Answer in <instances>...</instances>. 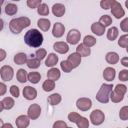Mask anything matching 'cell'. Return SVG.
I'll return each mask as SVG.
<instances>
[{
  "instance_id": "cell-41",
  "label": "cell",
  "mask_w": 128,
  "mask_h": 128,
  "mask_svg": "<svg viewBox=\"0 0 128 128\" xmlns=\"http://www.w3.org/2000/svg\"><path fill=\"white\" fill-rule=\"evenodd\" d=\"M119 117L121 120H127L128 119V106H123L119 111Z\"/></svg>"
},
{
  "instance_id": "cell-24",
  "label": "cell",
  "mask_w": 128,
  "mask_h": 128,
  "mask_svg": "<svg viewBox=\"0 0 128 128\" xmlns=\"http://www.w3.org/2000/svg\"><path fill=\"white\" fill-rule=\"evenodd\" d=\"M61 100H62V97L59 93H53L48 97V103L52 106L58 105L61 102Z\"/></svg>"
},
{
  "instance_id": "cell-2",
  "label": "cell",
  "mask_w": 128,
  "mask_h": 128,
  "mask_svg": "<svg viewBox=\"0 0 128 128\" xmlns=\"http://www.w3.org/2000/svg\"><path fill=\"white\" fill-rule=\"evenodd\" d=\"M31 21L28 17H18L14 18L9 22V29L13 34H19L24 28L30 26Z\"/></svg>"
},
{
  "instance_id": "cell-21",
  "label": "cell",
  "mask_w": 128,
  "mask_h": 128,
  "mask_svg": "<svg viewBox=\"0 0 128 128\" xmlns=\"http://www.w3.org/2000/svg\"><path fill=\"white\" fill-rule=\"evenodd\" d=\"M76 53H78L81 57H88L91 54V49L84 46L83 44H79L76 47Z\"/></svg>"
},
{
  "instance_id": "cell-25",
  "label": "cell",
  "mask_w": 128,
  "mask_h": 128,
  "mask_svg": "<svg viewBox=\"0 0 128 128\" xmlns=\"http://www.w3.org/2000/svg\"><path fill=\"white\" fill-rule=\"evenodd\" d=\"M18 11V7L16 4L14 3H7L6 6H5V13L9 16H13L17 13Z\"/></svg>"
},
{
  "instance_id": "cell-39",
  "label": "cell",
  "mask_w": 128,
  "mask_h": 128,
  "mask_svg": "<svg viewBox=\"0 0 128 128\" xmlns=\"http://www.w3.org/2000/svg\"><path fill=\"white\" fill-rule=\"evenodd\" d=\"M113 91H115V92H117V93H119V94L124 96L126 94V92H127V86L124 85V84H117Z\"/></svg>"
},
{
  "instance_id": "cell-19",
  "label": "cell",
  "mask_w": 128,
  "mask_h": 128,
  "mask_svg": "<svg viewBox=\"0 0 128 128\" xmlns=\"http://www.w3.org/2000/svg\"><path fill=\"white\" fill-rule=\"evenodd\" d=\"M119 55L116 53V52H113V51H111V52H108L107 54H106V56H105V60H106V62L108 63V64H117L118 62H119Z\"/></svg>"
},
{
  "instance_id": "cell-12",
  "label": "cell",
  "mask_w": 128,
  "mask_h": 128,
  "mask_svg": "<svg viewBox=\"0 0 128 128\" xmlns=\"http://www.w3.org/2000/svg\"><path fill=\"white\" fill-rule=\"evenodd\" d=\"M53 49L60 54H65L69 51V46L66 42H62V41H57L53 44Z\"/></svg>"
},
{
  "instance_id": "cell-1",
  "label": "cell",
  "mask_w": 128,
  "mask_h": 128,
  "mask_svg": "<svg viewBox=\"0 0 128 128\" xmlns=\"http://www.w3.org/2000/svg\"><path fill=\"white\" fill-rule=\"evenodd\" d=\"M24 42L32 48H38L43 43V35L37 29H30L24 35Z\"/></svg>"
},
{
  "instance_id": "cell-8",
  "label": "cell",
  "mask_w": 128,
  "mask_h": 128,
  "mask_svg": "<svg viewBox=\"0 0 128 128\" xmlns=\"http://www.w3.org/2000/svg\"><path fill=\"white\" fill-rule=\"evenodd\" d=\"M76 107L80 111H88L92 107V101L90 98L81 97L76 101Z\"/></svg>"
},
{
  "instance_id": "cell-5",
  "label": "cell",
  "mask_w": 128,
  "mask_h": 128,
  "mask_svg": "<svg viewBox=\"0 0 128 128\" xmlns=\"http://www.w3.org/2000/svg\"><path fill=\"white\" fill-rule=\"evenodd\" d=\"M81 39V33L79 30L77 29H71L66 36V40L67 43L71 44V45H76Z\"/></svg>"
},
{
  "instance_id": "cell-29",
  "label": "cell",
  "mask_w": 128,
  "mask_h": 128,
  "mask_svg": "<svg viewBox=\"0 0 128 128\" xmlns=\"http://www.w3.org/2000/svg\"><path fill=\"white\" fill-rule=\"evenodd\" d=\"M41 79V74L39 72H30L27 75V80H29L32 84H37Z\"/></svg>"
},
{
  "instance_id": "cell-32",
  "label": "cell",
  "mask_w": 128,
  "mask_h": 128,
  "mask_svg": "<svg viewBox=\"0 0 128 128\" xmlns=\"http://www.w3.org/2000/svg\"><path fill=\"white\" fill-rule=\"evenodd\" d=\"M37 13L41 16H47L49 14V7L46 3H41L37 7Z\"/></svg>"
},
{
  "instance_id": "cell-49",
  "label": "cell",
  "mask_w": 128,
  "mask_h": 128,
  "mask_svg": "<svg viewBox=\"0 0 128 128\" xmlns=\"http://www.w3.org/2000/svg\"><path fill=\"white\" fill-rule=\"evenodd\" d=\"M6 92H7V86L5 85V83L0 82V96H3Z\"/></svg>"
},
{
  "instance_id": "cell-55",
  "label": "cell",
  "mask_w": 128,
  "mask_h": 128,
  "mask_svg": "<svg viewBox=\"0 0 128 128\" xmlns=\"http://www.w3.org/2000/svg\"><path fill=\"white\" fill-rule=\"evenodd\" d=\"M3 124H4V122H3V120L0 118V128H2V126H3Z\"/></svg>"
},
{
  "instance_id": "cell-20",
  "label": "cell",
  "mask_w": 128,
  "mask_h": 128,
  "mask_svg": "<svg viewBox=\"0 0 128 128\" xmlns=\"http://www.w3.org/2000/svg\"><path fill=\"white\" fill-rule=\"evenodd\" d=\"M91 31L97 36H102L105 32V27H103L99 22H94L91 25Z\"/></svg>"
},
{
  "instance_id": "cell-52",
  "label": "cell",
  "mask_w": 128,
  "mask_h": 128,
  "mask_svg": "<svg viewBox=\"0 0 128 128\" xmlns=\"http://www.w3.org/2000/svg\"><path fill=\"white\" fill-rule=\"evenodd\" d=\"M2 128H13V125L11 123H4Z\"/></svg>"
},
{
  "instance_id": "cell-17",
  "label": "cell",
  "mask_w": 128,
  "mask_h": 128,
  "mask_svg": "<svg viewBox=\"0 0 128 128\" xmlns=\"http://www.w3.org/2000/svg\"><path fill=\"white\" fill-rule=\"evenodd\" d=\"M57 63H58V56L55 53H49L45 60V65L47 67L53 68Z\"/></svg>"
},
{
  "instance_id": "cell-4",
  "label": "cell",
  "mask_w": 128,
  "mask_h": 128,
  "mask_svg": "<svg viewBox=\"0 0 128 128\" xmlns=\"http://www.w3.org/2000/svg\"><path fill=\"white\" fill-rule=\"evenodd\" d=\"M105 120V115L100 109H95L90 114V121L93 125L99 126L101 125Z\"/></svg>"
},
{
  "instance_id": "cell-37",
  "label": "cell",
  "mask_w": 128,
  "mask_h": 128,
  "mask_svg": "<svg viewBox=\"0 0 128 128\" xmlns=\"http://www.w3.org/2000/svg\"><path fill=\"white\" fill-rule=\"evenodd\" d=\"M118 45L122 48H127L128 47V35L124 34L122 36H120L119 40H118Z\"/></svg>"
},
{
  "instance_id": "cell-56",
  "label": "cell",
  "mask_w": 128,
  "mask_h": 128,
  "mask_svg": "<svg viewBox=\"0 0 128 128\" xmlns=\"http://www.w3.org/2000/svg\"><path fill=\"white\" fill-rule=\"evenodd\" d=\"M4 3V1L3 0H0V14H1V5Z\"/></svg>"
},
{
  "instance_id": "cell-15",
  "label": "cell",
  "mask_w": 128,
  "mask_h": 128,
  "mask_svg": "<svg viewBox=\"0 0 128 128\" xmlns=\"http://www.w3.org/2000/svg\"><path fill=\"white\" fill-rule=\"evenodd\" d=\"M116 76V70L113 67H106L103 71V78L108 81V82H112L115 79Z\"/></svg>"
},
{
  "instance_id": "cell-3",
  "label": "cell",
  "mask_w": 128,
  "mask_h": 128,
  "mask_svg": "<svg viewBox=\"0 0 128 128\" xmlns=\"http://www.w3.org/2000/svg\"><path fill=\"white\" fill-rule=\"evenodd\" d=\"M113 88L114 87L112 84L103 83L96 94V100L100 103H103V104L108 103L109 102V96H110V93L113 90Z\"/></svg>"
},
{
  "instance_id": "cell-47",
  "label": "cell",
  "mask_w": 128,
  "mask_h": 128,
  "mask_svg": "<svg viewBox=\"0 0 128 128\" xmlns=\"http://www.w3.org/2000/svg\"><path fill=\"white\" fill-rule=\"evenodd\" d=\"M120 28H121V30H122L123 32H125V33L128 32V18H127V17L124 18V19L122 20V22L120 23Z\"/></svg>"
},
{
  "instance_id": "cell-11",
  "label": "cell",
  "mask_w": 128,
  "mask_h": 128,
  "mask_svg": "<svg viewBox=\"0 0 128 128\" xmlns=\"http://www.w3.org/2000/svg\"><path fill=\"white\" fill-rule=\"evenodd\" d=\"M65 32V26L60 23V22H56L54 25H53V28H52V35L55 37V38H60L63 36Z\"/></svg>"
},
{
  "instance_id": "cell-53",
  "label": "cell",
  "mask_w": 128,
  "mask_h": 128,
  "mask_svg": "<svg viewBox=\"0 0 128 128\" xmlns=\"http://www.w3.org/2000/svg\"><path fill=\"white\" fill-rule=\"evenodd\" d=\"M3 28H4V21L0 18V31H2Z\"/></svg>"
},
{
  "instance_id": "cell-36",
  "label": "cell",
  "mask_w": 128,
  "mask_h": 128,
  "mask_svg": "<svg viewBox=\"0 0 128 128\" xmlns=\"http://www.w3.org/2000/svg\"><path fill=\"white\" fill-rule=\"evenodd\" d=\"M99 23L103 26V27H107V26H110L112 24V18L109 16V15H103L100 17L99 19Z\"/></svg>"
},
{
  "instance_id": "cell-57",
  "label": "cell",
  "mask_w": 128,
  "mask_h": 128,
  "mask_svg": "<svg viewBox=\"0 0 128 128\" xmlns=\"http://www.w3.org/2000/svg\"><path fill=\"white\" fill-rule=\"evenodd\" d=\"M66 128H72V127H68V126H67V127H66Z\"/></svg>"
},
{
  "instance_id": "cell-26",
  "label": "cell",
  "mask_w": 128,
  "mask_h": 128,
  "mask_svg": "<svg viewBox=\"0 0 128 128\" xmlns=\"http://www.w3.org/2000/svg\"><path fill=\"white\" fill-rule=\"evenodd\" d=\"M118 34H119V31H118L117 27H115V26L110 27L107 31V39L110 41H114L118 37Z\"/></svg>"
},
{
  "instance_id": "cell-31",
  "label": "cell",
  "mask_w": 128,
  "mask_h": 128,
  "mask_svg": "<svg viewBox=\"0 0 128 128\" xmlns=\"http://www.w3.org/2000/svg\"><path fill=\"white\" fill-rule=\"evenodd\" d=\"M40 62L41 61L38 60L36 57H31L30 59H27L26 64H27L28 68H30V69H37L40 66Z\"/></svg>"
},
{
  "instance_id": "cell-18",
  "label": "cell",
  "mask_w": 128,
  "mask_h": 128,
  "mask_svg": "<svg viewBox=\"0 0 128 128\" xmlns=\"http://www.w3.org/2000/svg\"><path fill=\"white\" fill-rule=\"evenodd\" d=\"M60 76H61V72H60V70L59 69H57V68H50L49 70H48V72H47V78L49 79V80H52V81H57L59 78H60Z\"/></svg>"
},
{
  "instance_id": "cell-7",
  "label": "cell",
  "mask_w": 128,
  "mask_h": 128,
  "mask_svg": "<svg viewBox=\"0 0 128 128\" xmlns=\"http://www.w3.org/2000/svg\"><path fill=\"white\" fill-rule=\"evenodd\" d=\"M41 114V107L39 104H31L27 110V116L30 120H36Z\"/></svg>"
},
{
  "instance_id": "cell-30",
  "label": "cell",
  "mask_w": 128,
  "mask_h": 128,
  "mask_svg": "<svg viewBox=\"0 0 128 128\" xmlns=\"http://www.w3.org/2000/svg\"><path fill=\"white\" fill-rule=\"evenodd\" d=\"M2 104H3V107L4 109L6 110H10L14 107L15 105V101L12 97H5L3 100H2Z\"/></svg>"
},
{
  "instance_id": "cell-10",
  "label": "cell",
  "mask_w": 128,
  "mask_h": 128,
  "mask_svg": "<svg viewBox=\"0 0 128 128\" xmlns=\"http://www.w3.org/2000/svg\"><path fill=\"white\" fill-rule=\"evenodd\" d=\"M23 96L26 100H34L37 97V90L31 86H25L23 88Z\"/></svg>"
},
{
  "instance_id": "cell-35",
  "label": "cell",
  "mask_w": 128,
  "mask_h": 128,
  "mask_svg": "<svg viewBox=\"0 0 128 128\" xmlns=\"http://www.w3.org/2000/svg\"><path fill=\"white\" fill-rule=\"evenodd\" d=\"M75 123L78 128H89V120L83 116H80Z\"/></svg>"
},
{
  "instance_id": "cell-13",
  "label": "cell",
  "mask_w": 128,
  "mask_h": 128,
  "mask_svg": "<svg viewBox=\"0 0 128 128\" xmlns=\"http://www.w3.org/2000/svg\"><path fill=\"white\" fill-rule=\"evenodd\" d=\"M17 128H27L30 124V119L27 115H19L15 120Z\"/></svg>"
},
{
  "instance_id": "cell-14",
  "label": "cell",
  "mask_w": 128,
  "mask_h": 128,
  "mask_svg": "<svg viewBox=\"0 0 128 128\" xmlns=\"http://www.w3.org/2000/svg\"><path fill=\"white\" fill-rule=\"evenodd\" d=\"M67 61L70 63V65L72 66L73 69H74V68H77V67L80 65V63H81V56H80L78 53H76V52L71 53V54L68 56Z\"/></svg>"
},
{
  "instance_id": "cell-33",
  "label": "cell",
  "mask_w": 128,
  "mask_h": 128,
  "mask_svg": "<svg viewBox=\"0 0 128 128\" xmlns=\"http://www.w3.org/2000/svg\"><path fill=\"white\" fill-rule=\"evenodd\" d=\"M42 88H43V90H44L45 92H50V91H52V90L55 88V82L52 81V80L47 79V80H45V81L43 82Z\"/></svg>"
},
{
  "instance_id": "cell-16",
  "label": "cell",
  "mask_w": 128,
  "mask_h": 128,
  "mask_svg": "<svg viewBox=\"0 0 128 128\" xmlns=\"http://www.w3.org/2000/svg\"><path fill=\"white\" fill-rule=\"evenodd\" d=\"M52 13L56 17H62L65 14V6L61 3H56L52 6Z\"/></svg>"
},
{
  "instance_id": "cell-28",
  "label": "cell",
  "mask_w": 128,
  "mask_h": 128,
  "mask_svg": "<svg viewBox=\"0 0 128 128\" xmlns=\"http://www.w3.org/2000/svg\"><path fill=\"white\" fill-rule=\"evenodd\" d=\"M27 75H28V74H27V71H26L25 69L20 68V69L17 70L16 78H17L18 82H20V83H25V82L27 81Z\"/></svg>"
},
{
  "instance_id": "cell-44",
  "label": "cell",
  "mask_w": 128,
  "mask_h": 128,
  "mask_svg": "<svg viewBox=\"0 0 128 128\" xmlns=\"http://www.w3.org/2000/svg\"><path fill=\"white\" fill-rule=\"evenodd\" d=\"M26 3H27V6L29 8L33 9V8H37L42 3V1L41 0H27Z\"/></svg>"
},
{
  "instance_id": "cell-38",
  "label": "cell",
  "mask_w": 128,
  "mask_h": 128,
  "mask_svg": "<svg viewBox=\"0 0 128 128\" xmlns=\"http://www.w3.org/2000/svg\"><path fill=\"white\" fill-rule=\"evenodd\" d=\"M38 60H43L46 56H47V51L45 50V49H43V48H39V49H37L36 50V52H35V55H34Z\"/></svg>"
},
{
  "instance_id": "cell-46",
  "label": "cell",
  "mask_w": 128,
  "mask_h": 128,
  "mask_svg": "<svg viewBox=\"0 0 128 128\" xmlns=\"http://www.w3.org/2000/svg\"><path fill=\"white\" fill-rule=\"evenodd\" d=\"M80 116H81V115L78 114V113H76V112H70V113L68 114V120H69L70 122H72V123H75V122L77 121V119H78Z\"/></svg>"
},
{
  "instance_id": "cell-40",
  "label": "cell",
  "mask_w": 128,
  "mask_h": 128,
  "mask_svg": "<svg viewBox=\"0 0 128 128\" xmlns=\"http://www.w3.org/2000/svg\"><path fill=\"white\" fill-rule=\"evenodd\" d=\"M60 66H61V69L65 72V73H69L72 71V66L70 65V63L67 61V60H63L61 63H60Z\"/></svg>"
},
{
  "instance_id": "cell-51",
  "label": "cell",
  "mask_w": 128,
  "mask_h": 128,
  "mask_svg": "<svg viewBox=\"0 0 128 128\" xmlns=\"http://www.w3.org/2000/svg\"><path fill=\"white\" fill-rule=\"evenodd\" d=\"M121 64L125 67H128V57H123L121 59Z\"/></svg>"
},
{
  "instance_id": "cell-27",
  "label": "cell",
  "mask_w": 128,
  "mask_h": 128,
  "mask_svg": "<svg viewBox=\"0 0 128 128\" xmlns=\"http://www.w3.org/2000/svg\"><path fill=\"white\" fill-rule=\"evenodd\" d=\"M84 46L88 47V48H91L93 47L95 44H96V38L92 35H86L83 39V43H82Z\"/></svg>"
},
{
  "instance_id": "cell-23",
  "label": "cell",
  "mask_w": 128,
  "mask_h": 128,
  "mask_svg": "<svg viewBox=\"0 0 128 128\" xmlns=\"http://www.w3.org/2000/svg\"><path fill=\"white\" fill-rule=\"evenodd\" d=\"M13 61L15 64L17 65H23L27 62V55L23 52H20V53H17L15 54L14 58H13Z\"/></svg>"
},
{
  "instance_id": "cell-34",
  "label": "cell",
  "mask_w": 128,
  "mask_h": 128,
  "mask_svg": "<svg viewBox=\"0 0 128 128\" xmlns=\"http://www.w3.org/2000/svg\"><path fill=\"white\" fill-rule=\"evenodd\" d=\"M123 99H124V96L123 95H121V94H119V93H117V92H115L113 90L111 91L110 96H109V100H111L113 103H119Z\"/></svg>"
},
{
  "instance_id": "cell-50",
  "label": "cell",
  "mask_w": 128,
  "mask_h": 128,
  "mask_svg": "<svg viewBox=\"0 0 128 128\" xmlns=\"http://www.w3.org/2000/svg\"><path fill=\"white\" fill-rule=\"evenodd\" d=\"M6 58V51L4 49H0V62H2Z\"/></svg>"
},
{
  "instance_id": "cell-43",
  "label": "cell",
  "mask_w": 128,
  "mask_h": 128,
  "mask_svg": "<svg viewBox=\"0 0 128 128\" xmlns=\"http://www.w3.org/2000/svg\"><path fill=\"white\" fill-rule=\"evenodd\" d=\"M118 78L120 81L122 82H125V81H128V70L127 69H123L119 72V75H118Z\"/></svg>"
},
{
  "instance_id": "cell-22",
  "label": "cell",
  "mask_w": 128,
  "mask_h": 128,
  "mask_svg": "<svg viewBox=\"0 0 128 128\" xmlns=\"http://www.w3.org/2000/svg\"><path fill=\"white\" fill-rule=\"evenodd\" d=\"M37 25H38V27L40 28V30H42V31H48V30L50 29L51 23H50V20H49V19L40 18V19L37 21Z\"/></svg>"
},
{
  "instance_id": "cell-48",
  "label": "cell",
  "mask_w": 128,
  "mask_h": 128,
  "mask_svg": "<svg viewBox=\"0 0 128 128\" xmlns=\"http://www.w3.org/2000/svg\"><path fill=\"white\" fill-rule=\"evenodd\" d=\"M67 127V124L65 121H62V120H58L56 122H54L53 124V128H66Z\"/></svg>"
},
{
  "instance_id": "cell-45",
  "label": "cell",
  "mask_w": 128,
  "mask_h": 128,
  "mask_svg": "<svg viewBox=\"0 0 128 128\" xmlns=\"http://www.w3.org/2000/svg\"><path fill=\"white\" fill-rule=\"evenodd\" d=\"M10 94H11L14 98H18V97H19V94H20L19 87L16 86V85H12V86L10 87Z\"/></svg>"
},
{
  "instance_id": "cell-54",
  "label": "cell",
  "mask_w": 128,
  "mask_h": 128,
  "mask_svg": "<svg viewBox=\"0 0 128 128\" xmlns=\"http://www.w3.org/2000/svg\"><path fill=\"white\" fill-rule=\"evenodd\" d=\"M3 109H4V107H3L2 101H0V112H2V111H3Z\"/></svg>"
},
{
  "instance_id": "cell-9",
  "label": "cell",
  "mask_w": 128,
  "mask_h": 128,
  "mask_svg": "<svg viewBox=\"0 0 128 128\" xmlns=\"http://www.w3.org/2000/svg\"><path fill=\"white\" fill-rule=\"evenodd\" d=\"M111 13L116 19H120V18L124 17V15H125V11H124V9L122 8L121 4L118 1H114V3L112 4Z\"/></svg>"
},
{
  "instance_id": "cell-42",
  "label": "cell",
  "mask_w": 128,
  "mask_h": 128,
  "mask_svg": "<svg viewBox=\"0 0 128 128\" xmlns=\"http://www.w3.org/2000/svg\"><path fill=\"white\" fill-rule=\"evenodd\" d=\"M114 1H115V0H102V1L100 2V6H101L102 9L107 10V9L111 8V6H112V4L114 3Z\"/></svg>"
},
{
  "instance_id": "cell-6",
  "label": "cell",
  "mask_w": 128,
  "mask_h": 128,
  "mask_svg": "<svg viewBox=\"0 0 128 128\" xmlns=\"http://www.w3.org/2000/svg\"><path fill=\"white\" fill-rule=\"evenodd\" d=\"M0 75H1V78H2L3 81H5V82L11 81L13 76H14V70L11 66L4 65L0 69Z\"/></svg>"
}]
</instances>
